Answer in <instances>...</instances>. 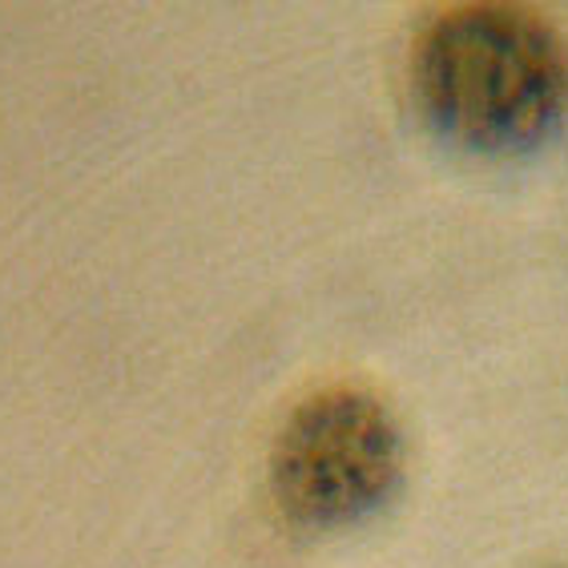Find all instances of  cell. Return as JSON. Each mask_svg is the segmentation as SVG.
I'll return each instance as SVG.
<instances>
[{"label": "cell", "mask_w": 568, "mask_h": 568, "mask_svg": "<svg viewBox=\"0 0 568 568\" xmlns=\"http://www.w3.org/2000/svg\"><path fill=\"white\" fill-rule=\"evenodd\" d=\"M399 424L359 387L306 395L278 427L271 488L286 520L303 528H347L372 516L399 484Z\"/></svg>", "instance_id": "2"}, {"label": "cell", "mask_w": 568, "mask_h": 568, "mask_svg": "<svg viewBox=\"0 0 568 568\" xmlns=\"http://www.w3.org/2000/svg\"><path fill=\"white\" fill-rule=\"evenodd\" d=\"M412 93L427 125L471 153H516L557 130L568 101L565 41L516 4H464L424 24Z\"/></svg>", "instance_id": "1"}]
</instances>
